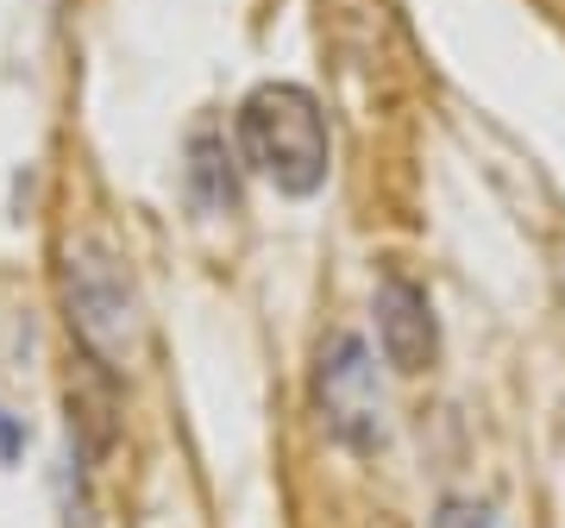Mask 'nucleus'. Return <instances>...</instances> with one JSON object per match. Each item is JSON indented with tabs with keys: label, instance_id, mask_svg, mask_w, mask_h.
<instances>
[{
	"label": "nucleus",
	"instance_id": "nucleus-4",
	"mask_svg": "<svg viewBox=\"0 0 565 528\" xmlns=\"http://www.w3.org/2000/svg\"><path fill=\"white\" fill-rule=\"evenodd\" d=\"M377 340L396 371H422L434 359V308L408 277H384L377 289Z\"/></svg>",
	"mask_w": 565,
	"mask_h": 528
},
{
	"label": "nucleus",
	"instance_id": "nucleus-6",
	"mask_svg": "<svg viewBox=\"0 0 565 528\" xmlns=\"http://www.w3.org/2000/svg\"><path fill=\"white\" fill-rule=\"evenodd\" d=\"M434 528H497V522H490L484 504H465V497H452V504H440Z\"/></svg>",
	"mask_w": 565,
	"mask_h": 528
},
{
	"label": "nucleus",
	"instance_id": "nucleus-1",
	"mask_svg": "<svg viewBox=\"0 0 565 528\" xmlns=\"http://www.w3.org/2000/svg\"><path fill=\"white\" fill-rule=\"evenodd\" d=\"M239 158L282 196H315L327 183V114L296 82H264L239 107Z\"/></svg>",
	"mask_w": 565,
	"mask_h": 528
},
{
	"label": "nucleus",
	"instance_id": "nucleus-5",
	"mask_svg": "<svg viewBox=\"0 0 565 528\" xmlns=\"http://www.w3.org/2000/svg\"><path fill=\"white\" fill-rule=\"evenodd\" d=\"M189 202L202 214L233 208V170H226V145L214 126H195V139H189Z\"/></svg>",
	"mask_w": 565,
	"mask_h": 528
},
{
	"label": "nucleus",
	"instance_id": "nucleus-2",
	"mask_svg": "<svg viewBox=\"0 0 565 528\" xmlns=\"http://www.w3.org/2000/svg\"><path fill=\"white\" fill-rule=\"evenodd\" d=\"M63 315H70V340L95 366H126V352L139 340V296L114 252L88 240L63 252Z\"/></svg>",
	"mask_w": 565,
	"mask_h": 528
},
{
	"label": "nucleus",
	"instance_id": "nucleus-7",
	"mask_svg": "<svg viewBox=\"0 0 565 528\" xmlns=\"http://www.w3.org/2000/svg\"><path fill=\"white\" fill-rule=\"evenodd\" d=\"M25 453V427L13 422V415H7V409H0V466H13V460H20Z\"/></svg>",
	"mask_w": 565,
	"mask_h": 528
},
{
	"label": "nucleus",
	"instance_id": "nucleus-3",
	"mask_svg": "<svg viewBox=\"0 0 565 528\" xmlns=\"http://www.w3.org/2000/svg\"><path fill=\"white\" fill-rule=\"evenodd\" d=\"M321 415L345 447H377L384 441V397H377V371L359 334H333L321 346Z\"/></svg>",
	"mask_w": 565,
	"mask_h": 528
}]
</instances>
